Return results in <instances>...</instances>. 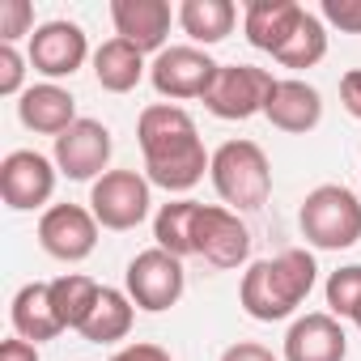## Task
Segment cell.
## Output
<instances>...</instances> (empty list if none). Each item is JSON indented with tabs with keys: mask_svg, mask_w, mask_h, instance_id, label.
I'll return each mask as SVG.
<instances>
[{
	"mask_svg": "<svg viewBox=\"0 0 361 361\" xmlns=\"http://www.w3.org/2000/svg\"><path fill=\"white\" fill-rule=\"evenodd\" d=\"M132 319H136V302L128 293H119V289H102L98 306L90 310V319L81 327V336L90 344H115V340H123L132 331Z\"/></svg>",
	"mask_w": 361,
	"mask_h": 361,
	"instance_id": "obj_23",
	"label": "cell"
},
{
	"mask_svg": "<svg viewBox=\"0 0 361 361\" xmlns=\"http://www.w3.org/2000/svg\"><path fill=\"white\" fill-rule=\"evenodd\" d=\"M123 281H128V298H132L140 310H149V314L170 310L178 298H183V285H188L183 259H174V255L161 251V247L140 251V255L128 264Z\"/></svg>",
	"mask_w": 361,
	"mask_h": 361,
	"instance_id": "obj_7",
	"label": "cell"
},
{
	"mask_svg": "<svg viewBox=\"0 0 361 361\" xmlns=\"http://www.w3.org/2000/svg\"><path fill=\"white\" fill-rule=\"evenodd\" d=\"M264 115H268V123L281 128V132H310V128H319V119H323V98H319L314 85L289 77V81H276V85H272Z\"/></svg>",
	"mask_w": 361,
	"mask_h": 361,
	"instance_id": "obj_17",
	"label": "cell"
},
{
	"mask_svg": "<svg viewBox=\"0 0 361 361\" xmlns=\"http://www.w3.org/2000/svg\"><path fill=\"white\" fill-rule=\"evenodd\" d=\"M323 56H327V30H323V22H319L314 13H302L298 30L289 35V43H285L272 60L285 64V68H314Z\"/></svg>",
	"mask_w": 361,
	"mask_h": 361,
	"instance_id": "obj_25",
	"label": "cell"
},
{
	"mask_svg": "<svg viewBox=\"0 0 361 361\" xmlns=\"http://www.w3.org/2000/svg\"><path fill=\"white\" fill-rule=\"evenodd\" d=\"M39 243L47 255H56L64 264L90 259L98 247V217L81 204H51L39 217Z\"/></svg>",
	"mask_w": 361,
	"mask_h": 361,
	"instance_id": "obj_11",
	"label": "cell"
},
{
	"mask_svg": "<svg viewBox=\"0 0 361 361\" xmlns=\"http://www.w3.org/2000/svg\"><path fill=\"white\" fill-rule=\"evenodd\" d=\"M302 13H306V9L298 5V0H251L247 13H243L247 43H251L255 51L276 56V51L289 43V35L298 30Z\"/></svg>",
	"mask_w": 361,
	"mask_h": 361,
	"instance_id": "obj_16",
	"label": "cell"
},
{
	"mask_svg": "<svg viewBox=\"0 0 361 361\" xmlns=\"http://www.w3.org/2000/svg\"><path fill=\"white\" fill-rule=\"evenodd\" d=\"M353 323H357V327H361V310H357V314H353Z\"/></svg>",
	"mask_w": 361,
	"mask_h": 361,
	"instance_id": "obj_34",
	"label": "cell"
},
{
	"mask_svg": "<svg viewBox=\"0 0 361 361\" xmlns=\"http://www.w3.org/2000/svg\"><path fill=\"white\" fill-rule=\"evenodd\" d=\"M18 119L30 128V132H43V136H64L73 123H77V98L68 90H60L56 81H43V85H30L18 102Z\"/></svg>",
	"mask_w": 361,
	"mask_h": 361,
	"instance_id": "obj_18",
	"label": "cell"
},
{
	"mask_svg": "<svg viewBox=\"0 0 361 361\" xmlns=\"http://www.w3.org/2000/svg\"><path fill=\"white\" fill-rule=\"evenodd\" d=\"M213 188L234 213H255L272 196V166L255 140H226L213 153Z\"/></svg>",
	"mask_w": 361,
	"mask_h": 361,
	"instance_id": "obj_3",
	"label": "cell"
},
{
	"mask_svg": "<svg viewBox=\"0 0 361 361\" xmlns=\"http://www.w3.org/2000/svg\"><path fill=\"white\" fill-rule=\"evenodd\" d=\"M98 298H102V285L90 281V276H81V272H68V276L51 281V302H56V314H60L64 331L68 327L81 331L85 319H90V310L98 306Z\"/></svg>",
	"mask_w": 361,
	"mask_h": 361,
	"instance_id": "obj_24",
	"label": "cell"
},
{
	"mask_svg": "<svg viewBox=\"0 0 361 361\" xmlns=\"http://www.w3.org/2000/svg\"><path fill=\"white\" fill-rule=\"evenodd\" d=\"M314 255L310 251H281L272 259H259L247 268L243 276V289H238V302L251 319L259 323H276V319H289L314 289Z\"/></svg>",
	"mask_w": 361,
	"mask_h": 361,
	"instance_id": "obj_2",
	"label": "cell"
},
{
	"mask_svg": "<svg viewBox=\"0 0 361 361\" xmlns=\"http://www.w3.org/2000/svg\"><path fill=\"white\" fill-rule=\"evenodd\" d=\"M357 310H361V264H348L327 276V314L353 319Z\"/></svg>",
	"mask_w": 361,
	"mask_h": 361,
	"instance_id": "obj_26",
	"label": "cell"
},
{
	"mask_svg": "<svg viewBox=\"0 0 361 361\" xmlns=\"http://www.w3.org/2000/svg\"><path fill=\"white\" fill-rule=\"evenodd\" d=\"M348 357V336L336 314L314 310L293 319L285 331V361H344Z\"/></svg>",
	"mask_w": 361,
	"mask_h": 361,
	"instance_id": "obj_14",
	"label": "cell"
},
{
	"mask_svg": "<svg viewBox=\"0 0 361 361\" xmlns=\"http://www.w3.org/2000/svg\"><path fill=\"white\" fill-rule=\"evenodd\" d=\"M94 77H98L102 90L128 94V90H136L140 77H145V51H136V47L123 43V39H106V43L94 51Z\"/></svg>",
	"mask_w": 361,
	"mask_h": 361,
	"instance_id": "obj_20",
	"label": "cell"
},
{
	"mask_svg": "<svg viewBox=\"0 0 361 361\" xmlns=\"http://www.w3.org/2000/svg\"><path fill=\"white\" fill-rule=\"evenodd\" d=\"M111 128L98 123V119H77L64 136H56V170L77 178V183H98L106 174V161H111Z\"/></svg>",
	"mask_w": 361,
	"mask_h": 361,
	"instance_id": "obj_10",
	"label": "cell"
},
{
	"mask_svg": "<svg viewBox=\"0 0 361 361\" xmlns=\"http://www.w3.org/2000/svg\"><path fill=\"white\" fill-rule=\"evenodd\" d=\"M272 85H276V77L268 68L221 64L217 77H213V85H209V94H204V106L217 119H251V115H264Z\"/></svg>",
	"mask_w": 361,
	"mask_h": 361,
	"instance_id": "obj_6",
	"label": "cell"
},
{
	"mask_svg": "<svg viewBox=\"0 0 361 361\" xmlns=\"http://www.w3.org/2000/svg\"><path fill=\"white\" fill-rule=\"evenodd\" d=\"M136 140L145 153L149 183L166 188V192H192L204 178V170L213 166V157L204 153V140L196 132V119L174 102L145 106L136 119Z\"/></svg>",
	"mask_w": 361,
	"mask_h": 361,
	"instance_id": "obj_1",
	"label": "cell"
},
{
	"mask_svg": "<svg viewBox=\"0 0 361 361\" xmlns=\"http://www.w3.org/2000/svg\"><path fill=\"white\" fill-rule=\"evenodd\" d=\"M234 22H238L234 0H183V5H178V26L204 47L234 35Z\"/></svg>",
	"mask_w": 361,
	"mask_h": 361,
	"instance_id": "obj_22",
	"label": "cell"
},
{
	"mask_svg": "<svg viewBox=\"0 0 361 361\" xmlns=\"http://www.w3.org/2000/svg\"><path fill=\"white\" fill-rule=\"evenodd\" d=\"M9 319H13V331H18L22 340H30V344L56 340V336L64 331V323H60L56 302H51V281H30V285H22L18 298H13Z\"/></svg>",
	"mask_w": 361,
	"mask_h": 361,
	"instance_id": "obj_19",
	"label": "cell"
},
{
	"mask_svg": "<svg viewBox=\"0 0 361 361\" xmlns=\"http://www.w3.org/2000/svg\"><path fill=\"white\" fill-rule=\"evenodd\" d=\"M217 60L204 56L200 47H166L153 64H149V81L161 98H174V102H183V98H204L213 77H217Z\"/></svg>",
	"mask_w": 361,
	"mask_h": 361,
	"instance_id": "obj_8",
	"label": "cell"
},
{
	"mask_svg": "<svg viewBox=\"0 0 361 361\" xmlns=\"http://www.w3.org/2000/svg\"><path fill=\"white\" fill-rule=\"evenodd\" d=\"M170 5L166 0H111V22L119 30L123 43H132L136 51H166V35H170Z\"/></svg>",
	"mask_w": 361,
	"mask_h": 361,
	"instance_id": "obj_15",
	"label": "cell"
},
{
	"mask_svg": "<svg viewBox=\"0 0 361 361\" xmlns=\"http://www.w3.org/2000/svg\"><path fill=\"white\" fill-rule=\"evenodd\" d=\"M196 255H204L213 268H238L251 255V230L234 209L200 204L196 217Z\"/></svg>",
	"mask_w": 361,
	"mask_h": 361,
	"instance_id": "obj_12",
	"label": "cell"
},
{
	"mask_svg": "<svg viewBox=\"0 0 361 361\" xmlns=\"http://www.w3.org/2000/svg\"><path fill=\"white\" fill-rule=\"evenodd\" d=\"M111 361H170V353H166L161 344H149V340H140V344H128V348H119Z\"/></svg>",
	"mask_w": 361,
	"mask_h": 361,
	"instance_id": "obj_32",
	"label": "cell"
},
{
	"mask_svg": "<svg viewBox=\"0 0 361 361\" xmlns=\"http://www.w3.org/2000/svg\"><path fill=\"white\" fill-rule=\"evenodd\" d=\"M56 192V166L51 157L35 153V149H13L0 161V196L13 213H30L43 209Z\"/></svg>",
	"mask_w": 361,
	"mask_h": 361,
	"instance_id": "obj_9",
	"label": "cell"
},
{
	"mask_svg": "<svg viewBox=\"0 0 361 361\" xmlns=\"http://www.w3.org/2000/svg\"><path fill=\"white\" fill-rule=\"evenodd\" d=\"M323 18L344 35H361V0H323Z\"/></svg>",
	"mask_w": 361,
	"mask_h": 361,
	"instance_id": "obj_29",
	"label": "cell"
},
{
	"mask_svg": "<svg viewBox=\"0 0 361 361\" xmlns=\"http://www.w3.org/2000/svg\"><path fill=\"white\" fill-rule=\"evenodd\" d=\"M221 361H276V357H272V348H264L255 340H238L221 353Z\"/></svg>",
	"mask_w": 361,
	"mask_h": 361,
	"instance_id": "obj_31",
	"label": "cell"
},
{
	"mask_svg": "<svg viewBox=\"0 0 361 361\" xmlns=\"http://www.w3.org/2000/svg\"><path fill=\"white\" fill-rule=\"evenodd\" d=\"M149 178L136 170H106L90 188V213L102 230H136L149 217Z\"/></svg>",
	"mask_w": 361,
	"mask_h": 361,
	"instance_id": "obj_5",
	"label": "cell"
},
{
	"mask_svg": "<svg viewBox=\"0 0 361 361\" xmlns=\"http://www.w3.org/2000/svg\"><path fill=\"white\" fill-rule=\"evenodd\" d=\"M22 35H35V5L30 0H0V43H18Z\"/></svg>",
	"mask_w": 361,
	"mask_h": 361,
	"instance_id": "obj_27",
	"label": "cell"
},
{
	"mask_svg": "<svg viewBox=\"0 0 361 361\" xmlns=\"http://www.w3.org/2000/svg\"><path fill=\"white\" fill-rule=\"evenodd\" d=\"M90 56V39L77 22H43L30 35V64L43 77H73Z\"/></svg>",
	"mask_w": 361,
	"mask_h": 361,
	"instance_id": "obj_13",
	"label": "cell"
},
{
	"mask_svg": "<svg viewBox=\"0 0 361 361\" xmlns=\"http://www.w3.org/2000/svg\"><path fill=\"white\" fill-rule=\"evenodd\" d=\"M340 102H344V111L353 119H361V68H353V73L340 77Z\"/></svg>",
	"mask_w": 361,
	"mask_h": 361,
	"instance_id": "obj_30",
	"label": "cell"
},
{
	"mask_svg": "<svg viewBox=\"0 0 361 361\" xmlns=\"http://www.w3.org/2000/svg\"><path fill=\"white\" fill-rule=\"evenodd\" d=\"M26 60L30 56H22L18 47H9V43H0V94H26L22 90V81H26Z\"/></svg>",
	"mask_w": 361,
	"mask_h": 361,
	"instance_id": "obj_28",
	"label": "cell"
},
{
	"mask_svg": "<svg viewBox=\"0 0 361 361\" xmlns=\"http://www.w3.org/2000/svg\"><path fill=\"white\" fill-rule=\"evenodd\" d=\"M196 217H200V200H170L157 209L153 217V238L161 251H170L174 259L196 255Z\"/></svg>",
	"mask_w": 361,
	"mask_h": 361,
	"instance_id": "obj_21",
	"label": "cell"
},
{
	"mask_svg": "<svg viewBox=\"0 0 361 361\" xmlns=\"http://www.w3.org/2000/svg\"><path fill=\"white\" fill-rule=\"evenodd\" d=\"M0 361H39V344H30L22 336H9L0 344Z\"/></svg>",
	"mask_w": 361,
	"mask_h": 361,
	"instance_id": "obj_33",
	"label": "cell"
},
{
	"mask_svg": "<svg viewBox=\"0 0 361 361\" xmlns=\"http://www.w3.org/2000/svg\"><path fill=\"white\" fill-rule=\"evenodd\" d=\"M302 238L319 251H348L361 243V200L340 188V183H323L302 200L298 213Z\"/></svg>",
	"mask_w": 361,
	"mask_h": 361,
	"instance_id": "obj_4",
	"label": "cell"
}]
</instances>
